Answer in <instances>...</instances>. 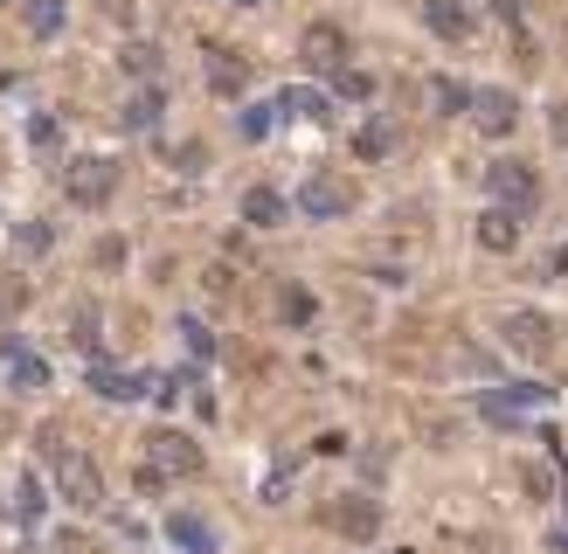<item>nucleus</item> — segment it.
<instances>
[{
  "mask_svg": "<svg viewBox=\"0 0 568 554\" xmlns=\"http://www.w3.org/2000/svg\"><path fill=\"white\" fill-rule=\"evenodd\" d=\"M174 541H187V547H208V533H201V520H174Z\"/></svg>",
  "mask_w": 568,
  "mask_h": 554,
  "instance_id": "obj_28",
  "label": "nucleus"
},
{
  "mask_svg": "<svg viewBox=\"0 0 568 554\" xmlns=\"http://www.w3.org/2000/svg\"><path fill=\"white\" fill-rule=\"evenodd\" d=\"M125 125H132V132H153V125H160V98H153V90L125 104Z\"/></svg>",
  "mask_w": 568,
  "mask_h": 554,
  "instance_id": "obj_20",
  "label": "nucleus"
},
{
  "mask_svg": "<svg viewBox=\"0 0 568 554\" xmlns=\"http://www.w3.org/2000/svg\"><path fill=\"white\" fill-rule=\"evenodd\" d=\"M423 22H430V35H444V42H465L471 35V8L465 0H423Z\"/></svg>",
  "mask_w": 568,
  "mask_h": 554,
  "instance_id": "obj_11",
  "label": "nucleus"
},
{
  "mask_svg": "<svg viewBox=\"0 0 568 554\" xmlns=\"http://www.w3.org/2000/svg\"><path fill=\"white\" fill-rule=\"evenodd\" d=\"M430 98H437V111H465V104H471V90H465V84H450V76H437V84H430Z\"/></svg>",
  "mask_w": 568,
  "mask_h": 554,
  "instance_id": "obj_24",
  "label": "nucleus"
},
{
  "mask_svg": "<svg viewBox=\"0 0 568 554\" xmlns=\"http://www.w3.org/2000/svg\"><path fill=\"white\" fill-rule=\"evenodd\" d=\"M8 381H14V389H42L49 368H42L35 354H8Z\"/></svg>",
  "mask_w": 568,
  "mask_h": 554,
  "instance_id": "obj_16",
  "label": "nucleus"
},
{
  "mask_svg": "<svg viewBox=\"0 0 568 554\" xmlns=\"http://www.w3.org/2000/svg\"><path fill=\"white\" fill-rule=\"evenodd\" d=\"M111 187H119V167L98 160V152H90V160H70V167H63V195L77 201V208H104V201H111Z\"/></svg>",
  "mask_w": 568,
  "mask_h": 554,
  "instance_id": "obj_3",
  "label": "nucleus"
},
{
  "mask_svg": "<svg viewBox=\"0 0 568 554\" xmlns=\"http://www.w3.org/2000/svg\"><path fill=\"white\" fill-rule=\"evenodd\" d=\"M146 381H132V374H119V368H98V395H111V403H132Z\"/></svg>",
  "mask_w": 568,
  "mask_h": 554,
  "instance_id": "obj_18",
  "label": "nucleus"
},
{
  "mask_svg": "<svg viewBox=\"0 0 568 554\" xmlns=\"http://www.w3.org/2000/svg\"><path fill=\"white\" fill-rule=\"evenodd\" d=\"M277 312H284V319H312V298L298 292V284H284V292H277Z\"/></svg>",
  "mask_w": 568,
  "mask_h": 554,
  "instance_id": "obj_25",
  "label": "nucleus"
},
{
  "mask_svg": "<svg viewBox=\"0 0 568 554\" xmlns=\"http://www.w3.org/2000/svg\"><path fill=\"white\" fill-rule=\"evenodd\" d=\"M326 527L347 533V541H374V533H382V506L361 500V492H347L339 506H326Z\"/></svg>",
  "mask_w": 568,
  "mask_h": 554,
  "instance_id": "obj_8",
  "label": "nucleus"
},
{
  "mask_svg": "<svg viewBox=\"0 0 568 554\" xmlns=\"http://www.w3.org/2000/svg\"><path fill=\"white\" fill-rule=\"evenodd\" d=\"M479 250H492V257L520 250V216H514V208H485V216H479Z\"/></svg>",
  "mask_w": 568,
  "mask_h": 554,
  "instance_id": "obj_10",
  "label": "nucleus"
},
{
  "mask_svg": "<svg viewBox=\"0 0 568 554\" xmlns=\"http://www.w3.org/2000/svg\"><path fill=\"white\" fill-rule=\"evenodd\" d=\"M506 347L527 354V360H547L555 354V319L534 312V305H520V312H506Z\"/></svg>",
  "mask_w": 568,
  "mask_h": 554,
  "instance_id": "obj_5",
  "label": "nucleus"
},
{
  "mask_svg": "<svg viewBox=\"0 0 568 554\" xmlns=\"http://www.w3.org/2000/svg\"><path fill=\"white\" fill-rule=\"evenodd\" d=\"M49 243H55L49 222H22V229H14V250H22V257H49Z\"/></svg>",
  "mask_w": 568,
  "mask_h": 554,
  "instance_id": "obj_15",
  "label": "nucleus"
},
{
  "mask_svg": "<svg viewBox=\"0 0 568 554\" xmlns=\"http://www.w3.org/2000/svg\"><path fill=\"white\" fill-rule=\"evenodd\" d=\"M14 506H22V520H35V513H42V485L22 479V485H14Z\"/></svg>",
  "mask_w": 568,
  "mask_h": 554,
  "instance_id": "obj_26",
  "label": "nucleus"
},
{
  "mask_svg": "<svg viewBox=\"0 0 568 554\" xmlns=\"http://www.w3.org/2000/svg\"><path fill=\"white\" fill-rule=\"evenodd\" d=\"M181 333H187V347H195L201 360H208V354H215V340H208V327H181Z\"/></svg>",
  "mask_w": 568,
  "mask_h": 554,
  "instance_id": "obj_30",
  "label": "nucleus"
},
{
  "mask_svg": "<svg viewBox=\"0 0 568 554\" xmlns=\"http://www.w3.org/2000/svg\"><path fill=\"white\" fill-rule=\"evenodd\" d=\"M520 485L534 492V500H547V471H541V465H527V471H520Z\"/></svg>",
  "mask_w": 568,
  "mask_h": 554,
  "instance_id": "obj_29",
  "label": "nucleus"
},
{
  "mask_svg": "<svg viewBox=\"0 0 568 554\" xmlns=\"http://www.w3.org/2000/svg\"><path fill=\"white\" fill-rule=\"evenodd\" d=\"M520 409H527V395H499V389L485 395V416H492V423H520Z\"/></svg>",
  "mask_w": 568,
  "mask_h": 554,
  "instance_id": "obj_21",
  "label": "nucleus"
},
{
  "mask_svg": "<svg viewBox=\"0 0 568 554\" xmlns=\"http://www.w3.org/2000/svg\"><path fill=\"white\" fill-rule=\"evenodd\" d=\"M547 132H555V146H568V104H555V125Z\"/></svg>",
  "mask_w": 568,
  "mask_h": 554,
  "instance_id": "obj_31",
  "label": "nucleus"
},
{
  "mask_svg": "<svg viewBox=\"0 0 568 554\" xmlns=\"http://www.w3.org/2000/svg\"><path fill=\"white\" fill-rule=\"evenodd\" d=\"M55 492H63L77 513H98V506H104V479H98V465H90L84 451H63V457H55Z\"/></svg>",
  "mask_w": 568,
  "mask_h": 554,
  "instance_id": "obj_2",
  "label": "nucleus"
},
{
  "mask_svg": "<svg viewBox=\"0 0 568 554\" xmlns=\"http://www.w3.org/2000/svg\"><path fill=\"white\" fill-rule=\"evenodd\" d=\"M271 111H284V119H319V98H312V90H284Z\"/></svg>",
  "mask_w": 568,
  "mask_h": 554,
  "instance_id": "obj_22",
  "label": "nucleus"
},
{
  "mask_svg": "<svg viewBox=\"0 0 568 554\" xmlns=\"http://www.w3.org/2000/svg\"><path fill=\"white\" fill-rule=\"evenodd\" d=\"M339 90H347V98H374V76H361V70L347 76V70H339Z\"/></svg>",
  "mask_w": 568,
  "mask_h": 554,
  "instance_id": "obj_27",
  "label": "nucleus"
},
{
  "mask_svg": "<svg viewBox=\"0 0 568 554\" xmlns=\"http://www.w3.org/2000/svg\"><path fill=\"white\" fill-rule=\"evenodd\" d=\"M485 187L499 195V208H514V216H520L527 201H534V174H527L520 160H499V167H485Z\"/></svg>",
  "mask_w": 568,
  "mask_h": 554,
  "instance_id": "obj_9",
  "label": "nucleus"
},
{
  "mask_svg": "<svg viewBox=\"0 0 568 554\" xmlns=\"http://www.w3.org/2000/svg\"><path fill=\"white\" fill-rule=\"evenodd\" d=\"M471 125L485 132V139H506V132L520 125V104H514V90H471Z\"/></svg>",
  "mask_w": 568,
  "mask_h": 554,
  "instance_id": "obj_7",
  "label": "nucleus"
},
{
  "mask_svg": "<svg viewBox=\"0 0 568 554\" xmlns=\"http://www.w3.org/2000/svg\"><path fill=\"white\" fill-rule=\"evenodd\" d=\"M243 222L277 229V222H284V195H271V187H250V195H243Z\"/></svg>",
  "mask_w": 568,
  "mask_h": 554,
  "instance_id": "obj_13",
  "label": "nucleus"
},
{
  "mask_svg": "<svg viewBox=\"0 0 568 554\" xmlns=\"http://www.w3.org/2000/svg\"><path fill=\"white\" fill-rule=\"evenodd\" d=\"M298 208H306L312 222H339L354 208V187L339 181V174H312L306 187H298Z\"/></svg>",
  "mask_w": 568,
  "mask_h": 554,
  "instance_id": "obj_6",
  "label": "nucleus"
},
{
  "mask_svg": "<svg viewBox=\"0 0 568 554\" xmlns=\"http://www.w3.org/2000/svg\"><path fill=\"white\" fill-rule=\"evenodd\" d=\"M208 84H215L222 98H230V90H243V63H230V56L215 49V63H208Z\"/></svg>",
  "mask_w": 568,
  "mask_h": 554,
  "instance_id": "obj_19",
  "label": "nucleus"
},
{
  "mask_svg": "<svg viewBox=\"0 0 568 554\" xmlns=\"http://www.w3.org/2000/svg\"><path fill=\"white\" fill-rule=\"evenodd\" d=\"M70 340H77V347H98V305L90 298H77V312H70Z\"/></svg>",
  "mask_w": 568,
  "mask_h": 554,
  "instance_id": "obj_17",
  "label": "nucleus"
},
{
  "mask_svg": "<svg viewBox=\"0 0 568 554\" xmlns=\"http://www.w3.org/2000/svg\"><path fill=\"white\" fill-rule=\"evenodd\" d=\"M395 146V125L388 119H374V125H361V139H354V152H361V160H382V152Z\"/></svg>",
  "mask_w": 568,
  "mask_h": 554,
  "instance_id": "obj_14",
  "label": "nucleus"
},
{
  "mask_svg": "<svg viewBox=\"0 0 568 554\" xmlns=\"http://www.w3.org/2000/svg\"><path fill=\"white\" fill-rule=\"evenodd\" d=\"M298 63H306L312 76H339L347 70V35H339L333 22H312L306 35H298Z\"/></svg>",
  "mask_w": 568,
  "mask_h": 554,
  "instance_id": "obj_4",
  "label": "nucleus"
},
{
  "mask_svg": "<svg viewBox=\"0 0 568 554\" xmlns=\"http://www.w3.org/2000/svg\"><path fill=\"white\" fill-rule=\"evenodd\" d=\"M63 0H28V8H22V28L35 35V42H49V35H63Z\"/></svg>",
  "mask_w": 568,
  "mask_h": 554,
  "instance_id": "obj_12",
  "label": "nucleus"
},
{
  "mask_svg": "<svg viewBox=\"0 0 568 554\" xmlns=\"http://www.w3.org/2000/svg\"><path fill=\"white\" fill-rule=\"evenodd\" d=\"M125 70H132V76H160V49H153V42H132V49H125Z\"/></svg>",
  "mask_w": 568,
  "mask_h": 554,
  "instance_id": "obj_23",
  "label": "nucleus"
},
{
  "mask_svg": "<svg viewBox=\"0 0 568 554\" xmlns=\"http://www.w3.org/2000/svg\"><path fill=\"white\" fill-rule=\"evenodd\" d=\"M146 471L166 485V479H195L201 471V451H195V436H181V430H153L146 436Z\"/></svg>",
  "mask_w": 568,
  "mask_h": 554,
  "instance_id": "obj_1",
  "label": "nucleus"
}]
</instances>
